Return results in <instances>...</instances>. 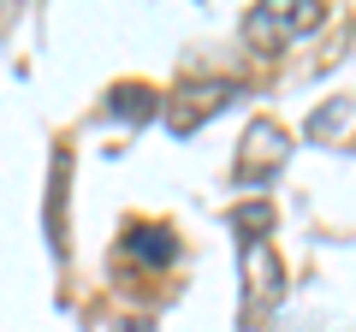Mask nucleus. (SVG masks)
<instances>
[{"mask_svg":"<svg viewBox=\"0 0 356 332\" xmlns=\"http://www.w3.org/2000/svg\"><path fill=\"white\" fill-rule=\"evenodd\" d=\"M125 256L143 261V267H172L178 261V238L166 226H131L125 231Z\"/></svg>","mask_w":356,"mask_h":332,"instance_id":"obj_5","label":"nucleus"},{"mask_svg":"<svg viewBox=\"0 0 356 332\" xmlns=\"http://www.w3.org/2000/svg\"><path fill=\"white\" fill-rule=\"evenodd\" d=\"M267 226H273V202H243L238 214H232L238 243H267Z\"/></svg>","mask_w":356,"mask_h":332,"instance_id":"obj_8","label":"nucleus"},{"mask_svg":"<svg viewBox=\"0 0 356 332\" xmlns=\"http://www.w3.org/2000/svg\"><path fill=\"white\" fill-rule=\"evenodd\" d=\"M65 179H72V154H54V190H48V243L54 256H65Z\"/></svg>","mask_w":356,"mask_h":332,"instance_id":"obj_7","label":"nucleus"},{"mask_svg":"<svg viewBox=\"0 0 356 332\" xmlns=\"http://www.w3.org/2000/svg\"><path fill=\"white\" fill-rule=\"evenodd\" d=\"M285 154H291V137H285V125H273V119H255L250 131H243V149H238V184H261L273 179L285 166Z\"/></svg>","mask_w":356,"mask_h":332,"instance_id":"obj_4","label":"nucleus"},{"mask_svg":"<svg viewBox=\"0 0 356 332\" xmlns=\"http://www.w3.org/2000/svg\"><path fill=\"white\" fill-rule=\"evenodd\" d=\"M107 113L125 119V125H149V119L161 113V95H154L149 83H119V90L107 95Z\"/></svg>","mask_w":356,"mask_h":332,"instance_id":"obj_6","label":"nucleus"},{"mask_svg":"<svg viewBox=\"0 0 356 332\" xmlns=\"http://www.w3.org/2000/svg\"><path fill=\"white\" fill-rule=\"evenodd\" d=\"M350 131V101H339V107H321L315 119H309V137H344Z\"/></svg>","mask_w":356,"mask_h":332,"instance_id":"obj_9","label":"nucleus"},{"mask_svg":"<svg viewBox=\"0 0 356 332\" xmlns=\"http://www.w3.org/2000/svg\"><path fill=\"white\" fill-rule=\"evenodd\" d=\"M321 24H327V6L321 0H291V6H255L243 18V36H250L255 53H280L291 36H309Z\"/></svg>","mask_w":356,"mask_h":332,"instance_id":"obj_1","label":"nucleus"},{"mask_svg":"<svg viewBox=\"0 0 356 332\" xmlns=\"http://www.w3.org/2000/svg\"><path fill=\"white\" fill-rule=\"evenodd\" d=\"M285 291V261L273 243H243V320H261Z\"/></svg>","mask_w":356,"mask_h":332,"instance_id":"obj_3","label":"nucleus"},{"mask_svg":"<svg viewBox=\"0 0 356 332\" xmlns=\"http://www.w3.org/2000/svg\"><path fill=\"white\" fill-rule=\"evenodd\" d=\"M113 332H154V326H149V320H119Z\"/></svg>","mask_w":356,"mask_h":332,"instance_id":"obj_10","label":"nucleus"},{"mask_svg":"<svg viewBox=\"0 0 356 332\" xmlns=\"http://www.w3.org/2000/svg\"><path fill=\"white\" fill-rule=\"evenodd\" d=\"M232 95H238V83H232V77H208V83H184V90L161 107V113H166V125H172V137H191V131H202L208 119L232 101Z\"/></svg>","mask_w":356,"mask_h":332,"instance_id":"obj_2","label":"nucleus"}]
</instances>
